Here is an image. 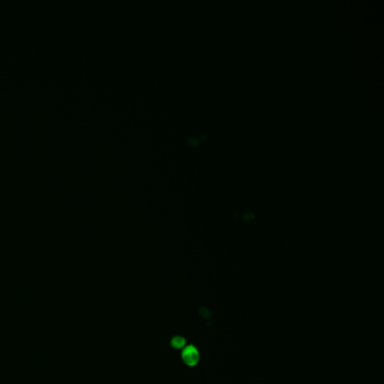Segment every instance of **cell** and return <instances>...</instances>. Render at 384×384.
<instances>
[{"instance_id":"2","label":"cell","mask_w":384,"mask_h":384,"mask_svg":"<svg viewBox=\"0 0 384 384\" xmlns=\"http://www.w3.org/2000/svg\"><path fill=\"white\" fill-rule=\"evenodd\" d=\"M185 339L183 337L176 336L170 340V345L175 349H180L185 345Z\"/></svg>"},{"instance_id":"1","label":"cell","mask_w":384,"mask_h":384,"mask_svg":"<svg viewBox=\"0 0 384 384\" xmlns=\"http://www.w3.org/2000/svg\"><path fill=\"white\" fill-rule=\"evenodd\" d=\"M182 358L185 364L191 367L195 366L199 362L200 355L196 347L188 345L182 350Z\"/></svg>"},{"instance_id":"4","label":"cell","mask_w":384,"mask_h":384,"mask_svg":"<svg viewBox=\"0 0 384 384\" xmlns=\"http://www.w3.org/2000/svg\"><path fill=\"white\" fill-rule=\"evenodd\" d=\"M254 218V213L250 212V213H246V215H244L242 219H243L244 221L248 222L252 221Z\"/></svg>"},{"instance_id":"3","label":"cell","mask_w":384,"mask_h":384,"mask_svg":"<svg viewBox=\"0 0 384 384\" xmlns=\"http://www.w3.org/2000/svg\"><path fill=\"white\" fill-rule=\"evenodd\" d=\"M199 313H200V316H202V317H204V318H208V317H209L210 316H211V314H212L211 311H210L208 308H206L205 307L200 308V310H199Z\"/></svg>"}]
</instances>
